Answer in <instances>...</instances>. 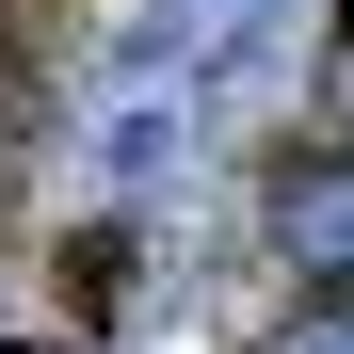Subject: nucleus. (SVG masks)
I'll return each mask as SVG.
<instances>
[{"label":"nucleus","instance_id":"nucleus-1","mask_svg":"<svg viewBox=\"0 0 354 354\" xmlns=\"http://www.w3.org/2000/svg\"><path fill=\"white\" fill-rule=\"evenodd\" d=\"M274 242H290V274L306 290H354V161H306L274 194Z\"/></svg>","mask_w":354,"mask_h":354},{"label":"nucleus","instance_id":"nucleus-2","mask_svg":"<svg viewBox=\"0 0 354 354\" xmlns=\"http://www.w3.org/2000/svg\"><path fill=\"white\" fill-rule=\"evenodd\" d=\"M274 354H354V290H322V306H306V322H290Z\"/></svg>","mask_w":354,"mask_h":354},{"label":"nucleus","instance_id":"nucleus-3","mask_svg":"<svg viewBox=\"0 0 354 354\" xmlns=\"http://www.w3.org/2000/svg\"><path fill=\"white\" fill-rule=\"evenodd\" d=\"M0 48H17V0H0Z\"/></svg>","mask_w":354,"mask_h":354}]
</instances>
